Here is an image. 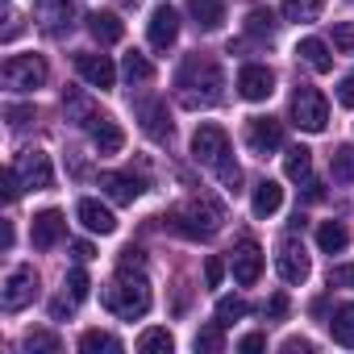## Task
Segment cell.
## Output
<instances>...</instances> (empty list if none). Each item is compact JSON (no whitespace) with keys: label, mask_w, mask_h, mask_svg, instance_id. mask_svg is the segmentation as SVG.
<instances>
[{"label":"cell","mask_w":354,"mask_h":354,"mask_svg":"<svg viewBox=\"0 0 354 354\" xmlns=\"http://www.w3.org/2000/svg\"><path fill=\"white\" fill-rule=\"evenodd\" d=\"M296 55H300V63H304L308 71H317V75L333 71V55H329V42H321V38H304V42L296 46Z\"/></svg>","instance_id":"603a6c76"},{"label":"cell","mask_w":354,"mask_h":354,"mask_svg":"<svg viewBox=\"0 0 354 354\" xmlns=\"http://www.w3.org/2000/svg\"><path fill=\"white\" fill-rule=\"evenodd\" d=\"M329 333L337 346H354V304H337L329 317Z\"/></svg>","instance_id":"4316f807"},{"label":"cell","mask_w":354,"mask_h":354,"mask_svg":"<svg viewBox=\"0 0 354 354\" xmlns=\"http://www.w3.org/2000/svg\"><path fill=\"white\" fill-rule=\"evenodd\" d=\"M263 346H267V337H263V333H246V337L238 342V350H242V354H254V350H263Z\"/></svg>","instance_id":"bcb514c9"},{"label":"cell","mask_w":354,"mask_h":354,"mask_svg":"<svg viewBox=\"0 0 354 354\" xmlns=\"http://www.w3.org/2000/svg\"><path fill=\"white\" fill-rule=\"evenodd\" d=\"M171 350H175V337L167 329H158V325L138 337V354H171Z\"/></svg>","instance_id":"f546056e"},{"label":"cell","mask_w":354,"mask_h":354,"mask_svg":"<svg viewBox=\"0 0 354 354\" xmlns=\"http://www.w3.org/2000/svg\"><path fill=\"white\" fill-rule=\"evenodd\" d=\"M80 221H84V230H92V234H100V238H109L113 230H117V217L100 205V201H80Z\"/></svg>","instance_id":"7402d4cb"},{"label":"cell","mask_w":354,"mask_h":354,"mask_svg":"<svg viewBox=\"0 0 354 354\" xmlns=\"http://www.w3.org/2000/svg\"><path fill=\"white\" fill-rule=\"evenodd\" d=\"M26 350H30V354H59V350H63V337L50 333V329H30V333H26Z\"/></svg>","instance_id":"4dcf8cb0"},{"label":"cell","mask_w":354,"mask_h":354,"mask_svg":"<svg viewBox=\"0 0 354 354\" xmlns=\"http://www.w3.org/2000/svg\"><path fill=\"white\" fill-rule=\"evenodd\" d=\"M121 267H142V250L138 246H125L121 250Z\"/></svg>","instance_id":"681fc988"},{"label":"cell","mask_w":354,"mask_h":354,"mask_svg":"<svg viewBox=\"0 0 354 354\" xmlns=\"http://www.w3.org/2000/svg\"><path fill=\"white\" fill-rule=\"evenodd\" d=\"M75 304H80L75 296H71V300H55V304H50V317H55V321H63V317H71V308H75Z\"/></svg>","instance_id":"7dc6e473"},{"label":"cell","mask_w":354,"mask_h":354,"mask_svg":"<svg viewBox=\"0 0 354 354\" xmlns=\"http://www.w3.org/2000/svg\"><path fill=\"white\" fill-rule=\"evenodd\" d=\"M88 133H92V146H96L100 154H117V150L125 146V129H121L109 113H92Z\"/></svg>","instance_id":"2e32d148"},{"label":"cell","mask_w":354,"mask_h":354,"mask_svg":"<svg viewBox=\"0 0 354 354\" xmlns=\"http://www.w3.org/2000/svg\"><path fill=\"white\" fill-rule=\"evenodd\" d=\"M217 180L225 184V192H238V184H242V167H238L234 158H225V162L217 167Z\"/></svg>","instance_id":"74e56055"},{"label":"cell","mask_w":354,"mask_h":354,"mask_svg":"<svg viewBox=\"0 0 354 354\" xmlns=\"http://www.w3.org/2000/svg\"><path fill=\"white\" fill-rule=\"evenodd\" d=\"M205 279H209V288H221V279H225V263H221L217 254L205 263Z\"/></svg>","instance_id":"7bdbcfd3"},{"label":"cell","mask_w":354,"mask_h":354,"mask_svg":"<svg viewBox=\"0 0 354 354\" xmlns=\"http://www.w3.org/2000/svg\"><path fill=\"white\" fill-rule=\"evenodd\" d=\"M5 117H9V125H30V121H34V109H30V104H9Z\"/></svg>","instance_id":"b9f144b4"},{"label":"cell","mask_w":354,"mask_h":354,"mask_svg":"<svg viewBox=\"0 0 354 354\" xmlns=\"http://www.w3.org/2000/svg\"><path fill=\"white\" fill-rule=\"evenodd\" d=\"M279 350H283V354H296V350H300V354H308V350H313V342H304V337H288Z\"/></svg>","instance_id":"c3c4849f"},{"label":"cell","mask_w":354,"mask_h":354,"mask_svg":"<svg viewBox=\"0 0 354 354\" xmlns=\"http://www.w3.org/2000/svg\"><path fill=\"white\" fill-rule=\"evenodd\" d=\"M121 71H125V80H129V84H146V80L154 75V67H150V63H146V55H138V50H129V55H125V67H121Z\"/></svg>","instance_id":"e575fe53"},{"label":"cell","mask_w":354,"mask_h":354,"mask_svg":"<svg viewBox=\"0 0 354 354\" xmlns=\"http://www.w3.org/2000/svg\"><path fill=\"white\" fill-rule=\"evenodd\" d=\"M221 88H225V75L213 59H184V67L175 71V96H180L184 109H209L221 100Z\"/></svg>","instance_id":"6da1fadb"},{"label":"cell","mask_w":354,"mask_h":354,"mask_svg":"<svg viewBox=\"0 0 354 354\" xmlns=\"http://www.w3.org/2000/svg\"><path fill=\"white\" fill-rule=\"evenodd\" d=\"M275 267H279V279L283 283H304L308 279V254H304V246L296 238H288L279 246V254H275Z\"/></svg>","instance_id":"9a60e30c"},{"label":"cell","mask_w":354,"mask_h":354,"mask_svg":"<svg viewBox=\"0 0 354 354\" xmlns=\"http://www.w3.org/2000/svg\"><path fill=\"white\" fill-rule=\"evenodd\" d=\"M259 275H263V246L254 238H242L234 246V279L242 288H250V283H259Z\"/></svg>","instance_id":"4fadbf2b"},{"label":"cell","mask_w":354,"mask_h":354,"mask_svg":"<svg viewBox=\"0 0 354 354\" xmlns=\"http://www.w3.org/2000/svg\"><path fill=\"white\" fill-rule=\"evenodd\" d=\"M121 5H125V9H138V5H142V0H121Z\"/></svg>","instance_id":"816d5d0a"},{"label":"cell","mask_w":354,"mask_h":354,"mask_svg":"<svg viewBox=\"0 0 354 354\" xmlns=\"http://www.w3.org/2000/svg\"><path fill=\"white\" fill-rule=\"evenodd\" d=\"M17 175H21V184L34 188V192L55 188V167H50V154L46 150H21L17 154Z\"/></svg>","instance_id":"ba28073f"},{"label":"cell","mask_w":354,"mask_h":354,"mask_svg":"<svg viewBox=\"0 0 354 354\" xmlns=\"http://www.w3.org/2000/svg\"><path fill=\"white\" fill-rule=\"evenodd\" d=\"M34 17H38V30L42 34L59 38V34H67L75 26V5H71V0H38Z\"/></svg>","instance_id":"9c48e42d"},{"label":"cell","mask_w":354,"mask_h":354,"mask_svg":"<svg viewBox=\"0 0 354 354\" xmlns=\"http://www.w3.org/2000/svg\"><path fill=\"white\" fill-rule=\"evenodd\" d=\"M275 30H279V21H275L271 9H250V13H246V34H254V38H271Z\"/></svg>","instance_id":"1f68e13d"},{"label":"cell","mask_w":354,"mask_h":354,"mask_svg":"<svg viewBox=\"0 0 354 354\" xmlns=\"http://www.w3.org/2000/svg\"><path fill=\"white\" fill-rule=\"evenodd\" d=\"M283 175H288L292 184H308L313 180V150L308 146H292L283 154Z\"/></svg>","instance_id":"d4e9b609"},{"label":"cell","mask_w":354,"mask_h":354,"mask_svg":"<svg viewBox=\"0 0 354 354\" xmlns=\"http://www.w3.org/2000/svg\"><path fill=\"white\" fill-rule=\"evenodd\" d=\"M346 242H350V234H346L342 221H321V225H317V246H321L325 254H342Z\"/></svg>","instance_id":"484cf974"},{"label":"cell","mask_w":354,"mask_h":354,"mask_svg":"<svg viewBox=\"0 0 354 354\" xmlns=\"http://www.w3.org/2000/svg\"><path fill=\"white\" fill-rule=\"evenodd\" d=\"M63 230H67L63 213H59V209H42V213H34V225H30V242H34L38 250H50V246H59Z\"/></svg>","instance_id":"e0dca14e"},{"label":"cell","mask_w":354,"mask_h":354,"mask_svg":"<svg viewBox=\"0 0 354 354\" xmlns=\"http://www.w3.org/2000/svg\"><path fill=\"white\" fill-rule=\"evenodd\" d=\"M246 313H250V304H246L242 296H221V300H217V321H221V325H234V321H242Z\"/></svg>","instance_id":"d6a6232c"},{"label":"cell","mask_w":354,"mask_h":354,"mask_svg":"<svg viewBox=\"0 0 354 354\" xmlns=\"http://www.w3.org/2000/svg\"><path fill=\"white\" fill-rule=\"evenodd\" d=\"M34 296H38V271H34L30 263L13 267L9 279H5V288H0V304H5L9 313H21Z\"/></svg>","instance_id":"52a82bcc"},{"label":"cell","mask_w":354,"mask_h":354,"mask_svg":"<svg viewBox=\"0 0 354 354\" xmlns=\"http://www.w3.org/2000/svg\"><path fill=\"white\" fill-rule=\"evenodd\" d=\"M225 221V209L217 201H188L180 209L167 213V225L180 234V238H192V242H209Z\"/></svg>","instance_id":"3957f363"},{"label":"cell","mask_w":354,"mask_h":354,"mask_svg":"<svg viewBox=\"0 0 354 354\" xmlns=\"http://www.w3.org/2000/svg\"><path fill=\"white\" fill-rule=\"evenodd\" d=\"M188 17H192L196 30L213 34V30H221V21H225V0H188Z\"/></svg>","instance_id":"ffe728a7"},{"label":"cell","mask_w":354,"mask_h":354,"mask_svg":"<svg viewBox=\"0 0 354 354\" xmlns=\"http://www.w3.org/2000/svg\"><path fill=\"white\" fill-rule=\"evenodd\" d=\"M337 104H342V109H354V75H346V80L337 84Z\"/></svg>","instance_id":"ee69618b"},{"label":"cell","mask_w":354,"mask_h":354,"mask_svg":"<svg viewBox=\"0 0 354 354\" xmlns=\"http://www.w3.org/2000/svg\"><path fill=\"white\" fill-rule=\"evenodd\" d=\"M146 38H150V46H154V50H171V46H175V38H180V13H175L171 5H158V9L150 13Z\"/></svg>","instance_id":"7c38bea8"},{"label":"cell","mask_w":354,"mask_h":354,"mask_svg":"<svg viewBox=\"0 0 354 354\" xmlns=\"http://www.w3.org/2000/svg\"><path fill=\"white\" fill-rule=\"evenodd\" d=\"M238 92H242V100H267L275 92V71L263 63H246L238 71Z\"/></svg>","instance_id":"5bb4252c"},{"label":"cell","mask_w":354,"mask_h":354,"mask_svg":"<svg viewBox=\"0 0 354 354\" xmlns=\"http://www.w3.org/2000/svg\"><path fill=\"white\" fill-rule=\"evenodd\" d=\"M329 175L337 184H354V146H337L329 154Z\"/></svg>","instance_id":"f1b7e54d"},{"label":"cell","mask_w":354,"mask_h":354,"mask_svg":"<svg viewBox=\"0 0 354 354\" xmlns=\"http://www.w3.org/2000/svg\"><path fill=\"white\" fill-rule=\"evenodd\" d=\"M292 125H300L304 133H321L329 125V104H325V96L317 88L300 84L292 92Z\"/></svg>","instance_id":"5b68a950"},{"label":"cell","mask_w":354,"mask_h":354,"mask_svg":"<svg viewBox=\"0 0 354 354\" xmlns=\"http://www.w3.org/2000/svg\"><path fill=\"white\" fill-rule=\"evenodd\" d=\"M246 142H250V150L254 154H275L279 146H283V121L279 117H250V125H246Z\"/></svg>","instance_id":"8fae6325"},{"label":"cell","mask_w":354,"mask_h":354,"mask_svg":"<svg viewBox=\"0 0 354 354\" xmlns=\"http://www.w3.org/2000/svg\"><path fill=\"white\" fill-rule=\"evenodd\" d=\"M0 75H5L9 92H34V88L46 84V59L42 55H9Z\"/></svg>","instance_id":"277c9868"},{"label":"cell","mask_w":354,"mask_h":354,"mask_svg":"<svg viewBox=\"0 0 354 354\" xmlns=\"http://www.w3.org/2000/svg\"><path fill=\"white\" fill-rule=\"evenodd\" d=\"M192 158L217 171V167L230 158V133H225L221 125H213V121L196 125V133H192Z\"/></svg>","instance_id":"8992f818"},{"label":"cell","mask_w":354,"mask_h":354,"mask_svg":"<svg viewBox=\"0 0 354 354\" xmlns=\"http://www.w3.org/2000/svg\"><path fill=\"white\" fill-rule=\"evenodd\" d=\"M100 188H104V196L117 201V205H133V201L142 196V180H133V175H125V171H104V175H100Z\"/></svg>","instance_id":"ac0fdd59"},{"label":"cell","mask_w":354,"mask_h":354,"mask_svg":"<svg viewBox=\"0 0 354 354\" xmlns=\"http://www.w3.org/2000/svg\"><path fill=\"white\" fill-rule=\"evenodd\" d=\"M221 321H213V325H205L201 333H196V350H205V354H221L225 350V337H221Z\"/></svg>","instance_id":"d590c367"},{"label":"cell","mask_w":354,"mask_h":354,"mask_svg":"<svg viewBox=\"0 0 354 354\" xmlns=\"http://www.w3.org/2000/svg\"><path fill=\"white\" fill-rule=\"evenodd\" d=\"M75 71H80V80H84L88 88H100V92L117 84V67H113V59H109V55L80 50V55H75Z\"/></svg>","instance_id":"30bf717a"},{"label":"cell","mask_w":354,"mask_h":354,"mask_svg":"<svg viewBox=\"0 0 354 354\" xmlns=\"http://www.w3.org/2000/svg\"><path fill=\"white\" fill-rule=\"evenodd\" d=\"M138 117H142V133L146 138H154V142H167L171 138V121H167L162 100H142L138 104Z\"/></svg>","instance_id":"d6986e66"},{"label":"cell","mask_w":354,"mask_h":354,"mask_svg":"<svg viewBox=\"0 0 354 354\" xmlns=\"http://www.w3.org/2000/svg\"><path fill=\"white\" fill-rule=\"evenodd\" d=\"M71 254H75L80 263H88V259H92L96 250H92V242H71Z\"/></svg>","instance_id":"f907efd6"},{"label":"cell","mask_w":354,"mask_h":354,"mask_svg":"<svg viewBox=\"0 0 354 354\" xmlns=\"http://www.w3.org/2000/svg\"><path fill=\"white\" fill-rule=\"evenodd\" d=\"M279 205H283V188L275 180H259L254 184V196H250L254 217H271V213H279Z\"/></svg>","instance_id":"cb8c5ba5"},{"label":"cell","mask_w":354,"mask_h":354,"mask_svg":"<svg viewBox=\"0 0 354 354\" xmlns=\"http://www.w3.org/2000/svg\"><path fill=\"white\" fill-rule=\"evenodd\" d=\"M288 308H292V304H288V296L279 292V296H271V300H267V308H263V313H267V321H283V317H288Z\"/></svg>","instance_id":"ab89813d"},{"label":"cell","mask_w":354,"mask_h":354,"mask_svg":"<svg viewBox=\"0 0 354 354\" xmlns=\"http://www.w3.org/2000/svg\"><path fill=\"white\" fill-rule=\"evenodd\" d=\"M88 34L100 42V46H113L125 38V21L117 13H88Z\"/></svg>","instance_id":"44dd1931"},{"label":"cell","mask_w":354,"mask_h":354,"mask_svg":"<svg viewBox=\"0 0 354 354\" xmlns=\"http://www.w3.org/2000/svg\"><path fill=\"white\" fill-rule=\"evenodd\" d=\"M100 304H104L113 317H121V321L146 317V313H150V283H146V275H142V271L133 275V267H121V275H117L113 283H104Z\"/></svg>","instance_id":"7a4b0ae2"},{"label":"cell","mask_w":354,"mask_h":354,"mask_svg":"<svg viewBox=\"0 0 354 354\" xmlns=\"http://www.w3.org/2000/svg\"><path fill=\"white\" fill-rule=\"evenodd\" d=\"M80 350H84V354H121V342H117L113 333H104V329H88V333L80 337Z\"/></svg>","instance_id":"83f0119b"},{"label":"cell","mask_w":354,"mask_h":354,"mask_svg":"<svg viewBox=\"0 0 354 354\" xmlns=\"http://www.w3.org/2000/svg\"><path fill=\"white\" fill-rule=\"evenodd\" d=\"M321 0H283V17L288 21H317Z\"/></svg>","instance_id":"836d02e7"},{"label":"cell","mask_w":354,"mask_h":354,"mask_svg":"<svg viewBox=\"0 0 354 354\" xmlns=\"http://www.w3.org/2000/svg\"><path fill=\"white\" fill-rule=\"evenodd\" d=\"M67 288H71V296H75V300H84V296L92 292L88 271H84V267H71V271H67Z\"/></svg>","instance_id":"f35d334b"},{"label":"cell","mask_w":354,"mask_h":354,"mask_svg":"<svg viewBox=\"0 0 354 354\" xmlns=\"http://www.w3.org/2000/svg\"><path fill=\"white\" fill-rule=\"evenodd\" d=\"M333 50L337 55H350L354 50V21H337L333 26Z\"/></svg>","instance_id":"8d00e7d4"},{"label":"cell","mask_w":354,"mask_h":354,"mask_svg":"<svg viewBox=\"0 0 354 354\" xmlns=\"http://www.w3.org/2000/svg\"><path fill=\"white\" fill-rule=\"evenodd\" d=\"M21 188H26V184H21V175H17V167H9V171H5V201L13 205V201L21 196Z\"/></svg>","instance_id":"60d3db41"},{"label":"cell","mask_w":354,"mask_h":354,"mask_svg":"<svg viewBox=\"0 0 354 354\" xmlns=\"http://www.w3.org/2000/svg\"><path fill=\"white\" fill-rule=\"evenodd\" d=\"M329 283L333 288H354V267H333L329 271Z\"/></svg>","instance_id":"f6af8a7d"}]
</instances>
